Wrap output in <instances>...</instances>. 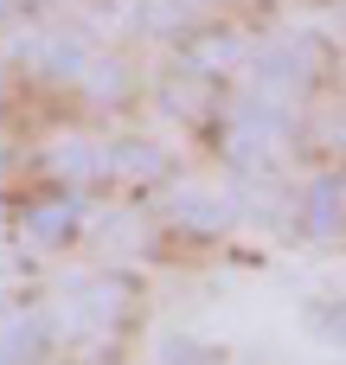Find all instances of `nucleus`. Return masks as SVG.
Returning <instances> with one entry per match:
<instances>
[{
	"label": "nucleus",
	"instance_id": "1",
	"mask_svg": "<svg viewBox=\"0 0 346 365\" xmlns=\"http://www.w3.org/2000/svg\"><path fill=\"white\" fill-rule=\"evenodd\" d=\"M71 231H77V199H39L19 212V237L32 250H58V244H71Z\"/></svg>",
	"mask_w": 346,
	"mask_h": 365
},
{
	"label": "nucleus",
	"instance_id": "2",
	"mask_svg": "<svg viewBox=\"0 0 346 365\" xmlns=\"http://www.w3.org/2000/svg\"><path fill=\"white\" fill-rule=\"evenodd\" d=\"M51 353V321L45 314H26L0 334V365H39Z\"/></svg>",
	"mask_w": 346,
	"mask_h": 365
},
{
	"label": "nucleus",
	"instance_id": "3",
	"mask_svg": "<svg viewBox=\"0 0 346 365\" xmlns=\"http://www.w3.org/2000/svg\"><path fill=\"white\" fill-rule=\"evenodd\" d=\"M340 180H315L308 192H302V231H315V237H327V231H340L346 205H340Z\"/></svg>",
	"mask_w": 346,
	"mask_h": 365
},
{
	"label": "nucleus",
	"instance_id": "4",
	"mask_svg": "<svg viewBox=\"0 0 346 365\" xmlns=\"http://www.w3.org/2000/svg\"><path fill=\"white\" fill-rule=\"evenodd\" d=\"M51 173H64V180H103V173H109V154H96V148H83V141H64V148L51 154Z\"/></svg>",
	"mask_w": 346,
	"mask_h": 365
},
{
	"label": "nucleus",
	"instance_id": "5",
	"mask_svg": "<svg viewBox=\"0 0 346 365\" xmlns=\"http://www.w3.org/2000/svg\"><path fill=\"white\" fill-rule=\"evenodd\" d=\"M173 218H180L186 231H225V225H231V205H225V199H205V192H186V199L173 205Z\"/></svg>",
	"mask_w": 346,
	"mask_h": 365
},
{
	"label": "nucleus",
	"instance_id": "6",
	"mask_svg": "<svg viewBox=\"0 0 346 365\" xmlns=\"http://www.w3.org/2000/svg\"><path fill=\"white\" fill-rule=\"evenodd\" d=\"M83 64H90V51H83L77 38H51V45L39 51V71H45V77H83Z\"/></svg>",
	"mask_w": 346,
	"mask_h": 365
},
{
	"label": "nucleus",
	"instance_id": "7",
	"mask_svg": "<svg viewBox=\"0 0 346 365\" xmlns=\"http://www.w3.org/2000/svg\"><path fill=\"white\" fill-rule=\"evenodd\" d=\"M161 167H167V160H161L148 141H122V148L109 154V173H161Z\"/></svg>",
	"mask_w": 346,
	"mask_h": 365
},
{
	"label": "nucleus",
	"instance_id": "8",
	"mask_svg": "<svg viewBox=\"0 0 346 365\" xmlns=\"http://www.w3.org/2000/svg\"><path fill=\"white\" fill-rule=\"evenodd\" d=\"M90 90H96V103H122L128 71H122V64H109V71H96V77H90Z\"/></svg>",
	"mask_w": 346,
	"mask_h": 365
},
{
	"label": "nucleus",
	"instance_id": "9",
	"mask_svg": "<svg viewBox=\"0 0 346 365\" xmlns=\"http://www.w3.org/2000/svg\"><path fill=\"white\" fill-rule=\"evenodd\" d=\"M308 321H315L327 340H340V346H346V302H340V308H321V314H308Z\"/></svg>",
	"mask_w": 346,
	"mask_h": 365
}]
</instances>
